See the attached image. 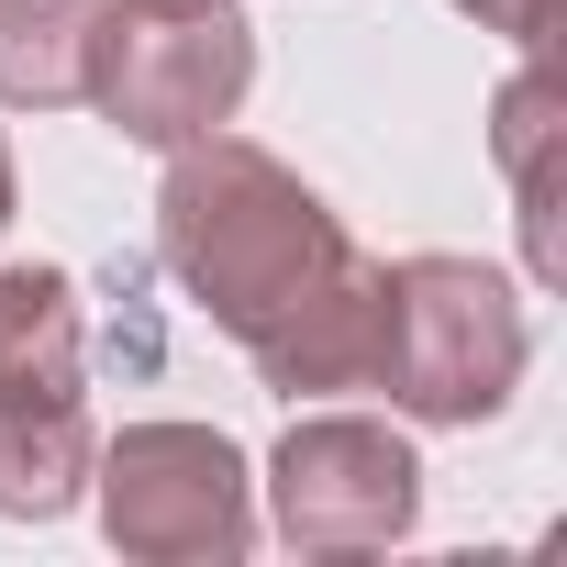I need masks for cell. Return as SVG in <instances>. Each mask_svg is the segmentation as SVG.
<instances>
[{
	"mask_svg": "<svg viewBox=\"0 0 567 567\" xmlns=\"http://www.w3.org/2000/svg\"><path fill=\"white\" fill-rule=\"evenodd\" d=\"M156 256L189 290V312L234 346H256L323 267H346V223L323 212V189L301 167H278L245 134H189L167 145V189H156Z\"/></svg>",
	"mask_w": 567,
	"mask_h": 567,
	"instance_id": "cell-1",
	"label": "cell"
},
{
	"mask_svg": "<svg viewBox=\"0 0 567 567\" xmlns=\"http://www.w3.org/2000/svg\"><path fill=\"white\" fill-rule=\"evenodd\" d=\"M534 323L523 290L478 256H401L379 267V368L368 390H390V412L412 423H489L523 390Z\"/></svg>",
	"mask_w": 567,
	"mask_h": 567,
	"instance_id": "cell-2",
	"label": "cell"
},
{
	"mask_svg": "<svg viewBox=\"0 0 567 567\" xmlns=\"http://www.w3.org/2000/svg\"><path fill=\"white\" fill-rule=\"evenodd\" d=\"M256 90V23L245 0H112L90 45V112L123 145H189L223 134Z\"/></svg>",
	"mask_w": 567,
	"mask_h": 567,
	"instance_id": "cell-3",
	"label": "cell"
},
{
	"mask_svg": "<svg viewBox=\"0 0 567 567\" xmlns=\"http://www.w3.org/2000/svg\"><path fill=\"white\" fill-rule=\"evenodd\" d=\"M90 501L145 567H234L256 545V478L212 423H123L90 456Z\"/></svg>",
	"mask_w": 567,
	"mask_h": 567,
	"instance_id": "cell-4",
	"label": "cell"
},
{
	"mask_svg": "<svg viewBox=\"0 0 567 567\" xmlns=\"http://www.w3.org/2000/svg\"><path fill=\"white\" fill-rule=\"evenodd\" d=\"M267 523L290 556H379L423 523V456L379 412H301L267 456Z\"/></svg>",
	"mask_w": 567,
	"mask_h": 567,
	"instance_id": "cell-5",
	"label": "cell"
},
{
	"mask_svg": "<svg viewBox=\"0 0 567 567\" xmlns=\"http://www.w3.org/2000/svg\"><path fill=\"white\" fill-rule=\"evenodd\" d=\"M256 379L278 390V401H334V390H368V368H379V256H346V267H323L312 290L278 312L256 346Z\"/></svg>",
	"mask_w": 567,
	"mask_h": 567,
	"instance_id": "cell-6",
	"label": "cell"
},
{
	"mask_svg": "<svg viewBox=\"0 0 567 567\" xmlns=\"http://www.w3.org/2000/svg\"><path fill=\"white\" fill-rule=\"evenodd\" d=\"M489 145H501V178H512V212H523V267L534 278H567V234H556V156H567V101H556V68L534 56L501 112H489Z\"/></svg>",
	"mask_w": 567,
	"mask_h": 567,
	"instance_id": "cell-7",
	"label": "cell"
},
{
	"mask_svg": "<svg viewBox=\"0 0 567 567\" xmlns=\"http://www.w3.org/2000/svg\"><path fill=\"white\" fill-rule=\"evenodd\" d=\"M0 401H90L68 267H0Z\"/></svg>",
	"mask_w": 567,
	"mask_h": 567,
	"instance_id": "cell-8",
	"label": "cell"
},
{
	"mask_svg": "<svg viewBox=\"0 0 567 567\" xmlns=\"http://www.w3.org/2000/svg\"><path fill=\"white\" fill-rule=\"evenodd\" d=\"M90 401H0V523H56L90 489Z\"/></svg>",
	"mask_w": 567,
	"mask_h": 567,
	"instance_id": "cell-9",
	"label": "cell"
},
{
	"mask_svg": "<svg viewBox=\"0 0 567 567\" xmlns=\"http://www.w3.org/2000/svg\"><path fill=\"white\" fill-rule=\"evenodd\" d=\"M101 12L112 0H0V101L12 112H79Z\"/></svg>",
	"mask_w": 567,
	"mask_h": 567,
	"instance_id": "cell-10",
	"label": "cell"
},
{
	"mask_svg": "<svg viewBox=\"0 0 567 567\" xmlns=\"http://www.w3.org/2000/svg\"><path fill=\"white\" fill-rule=\"evenodd\" d=\"M456 12H467L478 34H512V45H545V23H556V0H456Z\"/></svg>",
	"mask_w": 567,
	"mask_h": 567,
	"instance_id": "cell-11",
	"label": "cell"
},
{
	"mask_svg": "<svg viewBox=\"0 0 567 567\" xmlns=\"http://www.w3.org/2000/svg\"><path fill=\"white\" fill-rule=\"evenodd\" d=\"M0 223H12V145H0Z\"/></svg>",
	"mask_w": 567,
	"mask_h": 567,
	"instance_id": "cell-12",
	"label": "cell"
}]
</instances>
